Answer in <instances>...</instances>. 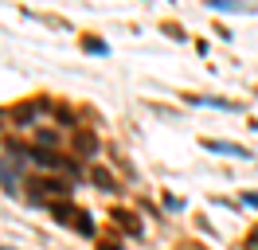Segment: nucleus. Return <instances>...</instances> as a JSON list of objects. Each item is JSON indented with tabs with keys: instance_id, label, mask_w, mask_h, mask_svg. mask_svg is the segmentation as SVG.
Segmentation results:
<instances>
[{
	"instance_id": "nucleus-1",
	"label": "nucleus",
	"mask_w": 258,
	"mask_h": 250,
	"mask_svg": "<svg viewBox=\"0 0 258 250\" xmlns=\"http://www.w3.org/2000/svg\"><path fill=\"white\" fill-rule=\"evenodd\" d=\"M204 145H208V153H223V156H242V160H246V149H242V145H231V141H204Z\"/></svg>"
},
{
	"instance_id": "nucleus-2",
	"label": "nucleus",
	"mask_w": 258,
	"mask_h": 250,
	"mask_svg": "<svg viewBox=\"0 0 258 250\" xmlns=\"http://www.w3.org/2000/svg\"><path fill=\"white\" fill-rule=\"evenodd\" d=\"M0 250H4V246H0Z\"/></svg>"
}]
</instances>
